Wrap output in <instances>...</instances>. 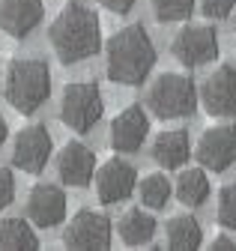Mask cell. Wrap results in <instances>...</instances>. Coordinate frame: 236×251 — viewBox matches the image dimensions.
I'll return each instance as SVG.
<instances>
[{"label":"cell","instance_id":"1","mask_svg":"<svg viewBox=\"0 0 236 251\" xmlns=\"http://www.w3.org/2000/svg\"><path fill=\"white\" fill-rule=\"evenodd\" d=\"M48 42L51 51L63 66L72 63H84L102 48V21L99 12L90 9L87 3L69 0V3L57 12V18L48 27Z\"/></svg>","mask_w":236,"mask_h":251},{"label":"cell","instance_id":"2","mask_svg":"<svg viewBox=\"0 0 236 251\" xmlns=\"http://www.w3.org/2000/svg\"><path fill=\"white\" fill-rule=\"evenodd\" d=\"M156 66V45L146 27L129 24L105 42V75L120 87H141Z\"/></svg>","mask_w":236,"mask_h":251},{"label":"cell","instance_id":"3","mask_svg":"<svg viewBox=\"0 0 236 251\" xmlns=\"http://www.w3.org/2000/svg\"><path fill=\"white\" fill-rule=\"evenodd\" d=\"M6 102L18 114H36L51 96V69L39 57H18L6 69Z\"/></svg>","mask_w":236,"mask_h":251},{"label":"cell","instance_id":"4","mask_svg":"<svg viewBox=\"0 0 236 251\" xmlns=\"http://www.w3.org/2000/svg\"><path fill=\"white\" fill-rule=\"evenodd\" d=\"M197 102H200V90L189 75H180V72H162L146 90V108L159 120L191 117Z\"/></svg>","mask_w":236,"mask_h":251},{"label":"cell","instance_id":"5","mask_svg":"<svg viewBox=\"0 0 236 251\" xmlns=\"http://www.w3.org/2000/svg\"><path fill=\"white\" fill-rule=\"evenodd\" d=\"M102 111H105V99H102V90L96 81H72L63 87L60 120L72 132L87 135L102 120Z\"/></svg>","mask_w":236,"mask_h":251},{"label":"cell","instance_id":"6","mask_svg":"<svg viewBox=\"0 0 236 251\" xmlns=\"http://www.w3.org/2000/svg\"><path fill=\"white\" fill-rule=\"evenodd\" d=\"M170 54L189 69L206 66L218 57V33L210 24H189L170 42Z\"/></svg>","mask_w":236,"mask_h":251},{"label":"cell","instance_id":"7","mask_svg":"<svg viewBox=\"0 0 236 251\" xmlns=\"http://www.w3.org/2000/svg\"><path fill=\"white\" fill-rule=\"evenodd\" d=\"M200 105L210 117L233 120L236 117V66H218L200 84Z\"/></svg>","mask_w":236,"mask_h":251},{"label":"cell","instance_id":"8","mask_svg":"<svg viewBox=\"0 0 236 251\" xmlns=\"http://www.w3.org/2000/svg\"><path fill=\"white\" fill-rule=\"evenodd\" d=\"M63 245L78 251L111 248V218L96 209H81L72 215V222L63 230Z\"/></svg>","mask_w":236,"mask_h":251},{"label":"cell","instance_id":"9","mask_svg":"<svg viewBox=\"0 0 236 251\" xmlns=\"http://www.w3.org/2000/svg\"><path fill=\"white\" fill-rule=\"evenodd\" d=\"M194 155L197 162L206 168V171H227L236 165V126H210L200 138H197V147H194Z\"/></svg>","mask_w":236,"mask_h":251},{"label":"cell","instance_id":"10","mask_svg":"<svg viewBox=\"0 0 236 251\" xmlns=\"http://www.w3.org/2000/svg\"><path fill=\"white\" fill-rule=\"evenodd\" d=\"M51 135L45 126L33 123L21 129L12 141V165L24 174H42L48 159H51Z\"/></svg>","mask_w":236,"mask_h":251},{"label":"cell","instance_id":"11","mask_svg":"<svg viewBox=\"0 0 236 251\" xmlns=\"http://www.w3.org/2000/svg\"><path fill=\"white\" fill-rule=\"evenodd\" d=\"M135 182H138V174L129 162H123L120 155H114V159H108L96 176H93V185H96V198L102 203H120L126 201L132 192H135Z\"/></svg>","mask_w":236,"mask_h":251},{"label":"cell","instance_id":"12","mask_svg":"<svg viewBox=\"0 0 236 251\" xmlns=\"http://www.w3.org/2000/svg\"><path fill=\"white\" fill-rule=\"evenodd\" d=\"M146 132H150V120H146V111L141 105H129L123 108L111 120L108 129V144L117 152H138L146 141Z\"/></svg>","mask_w":236,"mask_h":251},{"label":"cell","instance_id":"13","mask_svg":"<svg viewBox=\"0 0 236 251\" xmlns=\"http://www.w3.org/2000/svg\"><path fill=\"white\" fill-rule=\"evenodd\" d=\"M27 218L36 227H57L66 218V195L60 185L36 182L27 195Z\"/></svg>","mask_w":236,"mask_h":251},{"label":"cell","instance_id":"14","mask_svg":"<svg viewBox=\"0 0 236 251\" xmlns=\"http://www.w3.org/2000/svg\"><path fill=\"white\" fill-rule=\"evenodd\" d=\"M57 176L63 179V185L72 188H87L96 176V155L90 147H84L81 141L63 144V150L57 152Z\"/></svg>","mask_w":236,"mask_h":251},{"label":"cell","instance_id":"15","mask_svg":"<svg viewBox=\"0 0 236 251\" xmlns=\"http://www.w3.org/2000/svg\"><path fill=\"white\" fill-rule=\"evenodd\" d=\"M42 0H0V30L12 39H24L42 21Z\"/></svg>","mask_w":236,"mask_h":251},{"label":"cell","instance_id":"16","mask_svg":"<svg viewBox=\"0 0 236 251\" xmlns=\"http://www.w3.org/2000/svg\"><path fill=\"white\" fill-rule=\"evenodd\" d=\"M191 155V138L189 132L183 129H170V132H162L156 141H153V159L159 168L165 171H173V168H183Z\"/></svg>","mask_w":236,"mask_h":251},{"label":"cell","instance_id":"17","mask_svg":"<svg viewBox=\"0 0 236 251\" xmlns=\"http://www.w3.org/2000/svg\"><path fill=\"white\" fill-rule=\"evenodd\" d=\"M173 195H176V201H180L183 206H203L206 201H210V195H212V185H210V176H206V171H200V168H189V171H183L180 176H176V182H173Z\"/></svg>","mask_w":236,"mask_h":251},{"label":"cell","instance_id":"18","mask_svg":"<svg viewBox=\"0 0 236 251\" xmlns=\"http://www.w3.org/2000/svg\"><path fill=\"white\" fill-rule=\"evenodd\" d=\"M165 239H167V248L173 251H191V248H200L203 227L191 215H173L165 227Z\"/></svg>","mask_w":236,"mask_h":251},{"label":"cell","instance_id":"19","mask_svg":"<svg viewBox=\"0 0 236 251\" xmlns=\"http://www.w3.org/2000/svg\"><path fill=\"white\" fill-rule=\"evenodd\" d=\"M117 230H120V239L126 245H146L156 236V218L146 209H129L120 218V227Z\"/></svg>","mask_w":236,"mask_h":251},{"label":"cell","instance_id":"20","mask_svg":"<svg viewBox=\"0 0 236 251\" xmlns=\"http://www.w3.org/2000/svg\"><path fill=\"white\" fill-rule=\"evenodd\" d=\"M36 251L39 248V236L36 230L24 222V218H3L0 222V251Z\"/></svg>","mask_w":236,"mask_h":251},{"label":"cell","instance_id":"21","mask_svg":"<svg viewBox=\"0 0 236 251\" xmlns=\"http://www.w3.org/2000/svg\"><path fill=\"white\" fill-rule=\"evenodd\" d=\"M138 195L146 209H165L170 201V179L165 174H146L138 185Z\"/></svg>","mask_w":236,"mask_h":251},{"label":"cell","instance_id":"22","mask_svg":"<svg viewBox=\"0 0 236 251\" xmlns=\"http://www.w3.org/2000/svg\"><path fill=\"white\" fill-rule=\"evenodd\" d=\"M150 6L159 24H176L194 12V0H150Z\"/></svg>","mask_w":236,"mask_h":251},{"label":"cell","instance_id":"23","mask_svg":"<svg viewBox=\"0 0 236 251\" xmlns=\"http://www.w3.org/2000/svg\"><path fill=\"white\" fill-rule=\"evenodd\" d=\"M215 218H218V225L224 230L236 233V182L224 185L218 192V212H215Z\"/></svg>","mask_w":236,"mask_h":251},{"label":"cell","instance_id":"24","mask_svg":"<svg viewBox=\"0 0 236 251\" xmlns=\"http://www.w3.org/2000/svg\"><path fill=\"white\" fill-rule=\"evenodd\" d=\"M197 6L210 21H221L236 9V0H197Z\"/></svg>","mask_w":236,"mask_h":251},{"label":"cell","instance_id":"25","mask_svg":"<svg viewBox=\"0 0 236 251\" xmlns=\"http://www.w3.org/2000/svg\"><path fill=\"white\" fill-rule=\"evenodd\" d=\"M12 201H15V176L6 168H0V212H3Z\"/></svg>","mask_w":236,"mask_h":251},{"label":"cell","instance_id":"26","mask_svg":"<svg viewBox=\"0 0 236 251\" xmlns=\"http://www.w3.org/2000/svg\"><path fill=\"white\" fill-rule=\"evenodd\" d=\"M99 3L105 6V9H111V12H117V15H123V12H129L138 0H99Z\"/></svg>","mask_w":236,"mask_h":251},{"label":"cell","instance_id":"27","mask_svg":"<svg viewBox=\"0 0 236 251\" xmlns=\"http://www.w3.org/2000/svg\"><path fill=\"white\" fill-rule=\"evenodd\" d=\"M212 248H215V251H233V248H236V239L227 236V233H221V236L212 239Z\"/></svg>","mask_w":236,"mask_h":251},{"label":"cell","instance_id":"28","mask_svg":"<svg viewBox=\"0 0 236 251\" xmlns=\"http://www.w3.org/2000/svg\"><path fill=\"white\" fill-rule=\"evenodd\" d=\"M6 135H9V126H6V120L0 117V147L6 144Z\"/></svg>","mask_w":236,"mask_h":251},{"label":"cell","instance_id":"29","mask_svg":"<svg viewBox=\"0 0 236 251\" xmlns=\"http://www.w3.org/2000/svg\"><path fill=\"white\" fill-rule=\"evenodd\" d=\"M233 36H236V18H233Z\"/></svg>","mask_w":236,"mask_h":251}]
</instances>
